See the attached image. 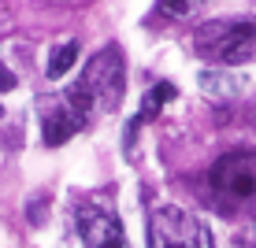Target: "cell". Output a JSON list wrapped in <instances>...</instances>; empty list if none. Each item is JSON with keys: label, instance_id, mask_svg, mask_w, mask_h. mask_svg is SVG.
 I'll use <instances>...</instances> for the list:
<instances>
[{"label": "cell", "instance_id": "1", "mask_svg": "<svg viewBox=\"0 0 256 248\" xmlns=\"http://www.w3.org/2000/svg\"><path fill=\"white\" fill-rule=\"evenodd\" d=\"M122 89H126V78H122L119 48H100L90 63H86V70L78 74V82L64 93V104L70 108L78 126H90L100 115L119 108Z\"/></svg>", "mask_w": 256, "mask_h": 248}, {"label": "cell", "instance_id": "2", "mask_svg": "<svg viewBox=\"0 0 256 248\" xmlns=\"http://www.w3.org/2000/svg\"><path fill=\"white\" fill-rule=\"evenodd\" d=\"M197 56L219 67H238L256 56V22H208L193 37Z\"/></svg>", "mask_w": 256, "mask_h": 248}, {"label": "cell", "instance_id": "3", "mask_svg": "<svg viewBox=\"0 0 256 248\" xmlns=\"http://www.w3.org/2000/svg\"><path fill=\"white\" fill-rule=\"evenodd\" d=\"M148 248H212V230L190 211L160 204L148 219Z\"/></svg>", "mask_w": 256, "mask_h": 248}, {"label": "cell", "instance_id": "4", "mask_svg": "<svg viewBox=\"0 0 256 248\" xmlns=\"http://www.w3.org/2000/svg\"><path fill=\"white\" fill-rule=\"evenodd\" d=\"M74 223H78V234H82L86 248H126V234H122V223L112 211V204L82 200L74 211Z\"/></svg>", "mask_w": 256, "mask_h": 248}, {"label": "cell", "instance_id": "5", "mask_svg": "<svg viewBox=\"0 0 256 248\" xmlns=\"http://www.w3.org/2000/svg\"><path fill=\"white\" fill-rule=\"evenodd\" d=\"M212 185L226 200H256V156L230 152L212 167Z\"/></svg>", "mask_w": 256, "mask_h": 248}, {"label": "cell", "instance_id": "6", "mask_svg": "<svg viewBox=\"0 0 256 248\" xmlns=\"http://www.w3.org/2000/svg\"><path fill=\"white\" fill-rule=\"evenodd\" d=\"M78 130H82V126L74 122V115H70V108L64 104V96L45 100V111H41V134H45V145H64V141H70Z\"/></svg>", "mask_w": 256, "mask_h": 248}, {"label": "cell", "instance_id": "7", "mask_svg": "<svg viewBox=\"0 0 256 248\" xmlns=\"http://www.w3.org/2000/svg\"><path fill=\"white\" fill-rule=\"evenodd\" d=\"M200 85H204V93H208V96H216V100H230V96H238V93L245 89L242 78L226 74V70H208Z\"/></svg>", "mask_w": 256, "mask_h": 248}, {"label": "cell", "instance_id": "8", "mask_svg": "<svg viewBox=\"0 0 256 248\" xmlns=\"http://www.w3.org/2000/svg\"><path fill=\"white\" fill-rule=\"evenodd\" d=\"M171 96H174V85H167V82H160V85H152V89H148V96H145V100H141V104H145V108H141V115H138L134 122H130V130H138L141 122L156 119V115L164 111V104L171 100Z\"/></svg>", "mask_w": 256, "mask_h": 248}, {"label": "cell", "instance_id": "9", "mask_svg": "<svg viewBox=\"0 0 256 248\" xmlns=\"http://www.w3.org/2000/svg\"><path fill=\"white\" fill-rule=\"evenodd\" d=\"M74 63H78V41H64V45H56V52L48 56V78H64Z\"/></svg>", "mask_w": 256, "mask_h": 248}, {"label": "cell", "instance_id": "10", "mask_svg": "<svg viewBox=\"0 0 256 248\" xmlns=\"http://www.w3.org/2000/svg\"><path fill=\"white\" fill-rule=\"evenodd\" d=\"M197 4L200 0H160V11L167 15V19H182V15H190Z\"/></svg>", "mask_w": 256, "mask_h": 248}, {"label": "cell", "instance_id": "11", "mask_svg": "<svg viewBox=\"0 0 256 248\" xmlns=\"http://www.w3.org/2000/svg\"><path fill=\"white\" fill-rule=\"evenodd\" d=\"M12 85H15V74H12V70H8L4 63H0V93H8Z\"/></svg>", "mask_w": 256, "mask_h": 248}, {"label": "cell", "instance_id": "12", "mask_svg": "<svg viewBox=\"0 0 256 248\" xmlns=\"http://www.w3.org/2000/svg\"><path fill=\"white\" fill-rule=\"evenodd\" d=\"M234 248H256V230H245V234L234 241Z\"/></svg>", "mask_w": 256, "mask_h": 248}]
</instances>
